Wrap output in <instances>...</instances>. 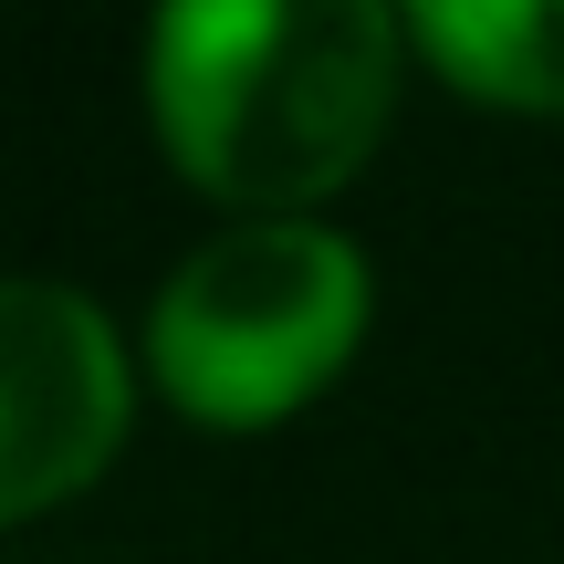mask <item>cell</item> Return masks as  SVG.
<instances>
[{"instance_id": "7a4b0ae2", "label": "cell", "mask_w": 564, "mask_h": 564, "mask_svg": "<svg viewBox=\"0 0 564 564\" xmlns=\"http://www.w3.org/2000/svg\"><path fill=\"white\" fill-rule=\"evenodd\" d=\"M366 335V262L324 220H241L199 241L147 314L158 387L209 429L303 408Z\"/></svg>"}, {"instance_id": "277c9868", "label": "cell", "mask_w": 564, "mask_h": 564, "mask_svg": "<svg viewBox=\"0 0 564 564\" xmlns=\"http://www.w3.org/2000/svg\"><path fill=\"white\" fill-rule=\"evenodd\" d=\"M398 21L460 95L564 116V0H398Z\"/></svg>"}, {"instance_id": "6da1fadb", "label": "cell", "mask_w": 564, "mask_h": 564, "mask_svg": "<svg viewBox=\"0 0 564 564\" xmlns=\"http://www.w3.org/2000/svg\"><path fill=\"white\" fill-rule=\"evenodd\" d=\"M147 105L209 199L293 220L398 105V0H158Z\"/></svg>"}, {"instance_id": "3957f363", "label": "cell", "mask_w": 564, "mask_h": 564, "mask_svg": "<svg viewBox=\"0 0 564 564\" xmlns=\"http://www.w3.org/2000/svg\"><path fill=\"white\" fill-rule=\"evenodd\" d=\"M126 440V345L74 282H0V523L84 491Z\"/></svg>"}]
</instances>
